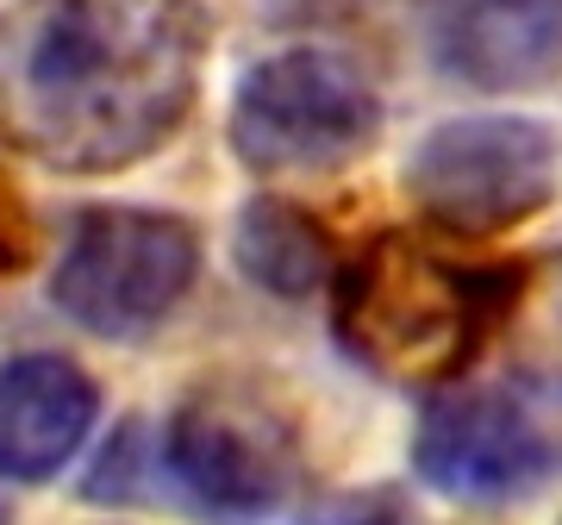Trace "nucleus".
Segmentation results:
<instances>
[{
    "instance_id": "f8f14e48",
    "label": "nucleus",
    "mask_w": 562,
    "mask_h": 525,
    "mask_svg": "<svg viewBox=\"0 0 562 525\" xmlns=\"http://www.w3.org/2000/svg\"><path fill=\"white\" fill-rule=\"evenodd\" d=\"M301 525H419L401 488H344L301 513Z\"/></svg>"
},
{
    "instance_id": "0eeeda50",
    "label": "nucleus",
    "mask_w": 562,
    "mask_h": 525,
    "mask_svg": "<svg viewBox=\"0 0 562 525\" xmlns=\"http://www.w3.org/2000/svg\"><path fill=\"white\" fill-rule=\"evenodd\" d=\"M413 476L457 506L531 501L557 476V445L506 388L438 382L413 420Z\"/></svg>"
},
{
    "instance_id": "9b49d317",
    "label": "nucleus",
    "mask_w": 562,
    "mask_h": 525,
    "mask_svg": "<svg viewBox=\"0 0 562 525\" xmlns=\"http://www.w3.org/2000/svg\"><path fill=\"white\" fill-rule=\"evenodd\" d=\"M501 338L513 382L562 406V250H543L531 269H519L513 301L501 313Z\"/></svg>"
},
{
    "instance_id": "4468645a",
    "label": "nucleus",
    "mask_w": 562,
    "mask_h": 525,
    "mask_svg": "<svg viewBox=\"0 0 562 525\" xmlns=\"http://www.w3.org/2000/svg\"><path fill=\"white\" fill-rule=\"evenodd\" d=\"M0 525H7V513H0Z\"/></svg>"
},
{
    "instance_id": "1a4fd4ad",
    "label": "nucleus",
    "mask_w": 562,
    "mask_h": 525,
    "mask_svg": "<svg viewBox=\"0 0 562 525\" xmlns=\"http://www.w3.org/2000/svg\"><path fill=\"white\" fill-rule=\"evenodd\" d=\"M101 420V382L63 357V350H25L0 364V482H57L81 457Z\"/></svg>"
},
{
    "instance_id": "ddd939ff",
    "label": "nucleus",
    "mask_w": 562,
    "mask_h": 525,
    "mask_svg": "<svg viewBox=\"0 0 562 525\" xmlns=\"http://www.w3.org/2000/svg\"><path fill=\"white\" fill-rule=\"evenodd\" d=\"M25 250H32V244H25L20 213H7V206H0V276H13V269L25 262Z\"/></svg>"
},
{
    "instance_id": "7ed1b4c3",
    "label": "nucleus",
    "mask_w": 562,
    "mask_h": 525,
    "mask_svg": "<svg viewBox=\"0 0 562 525\" xmlns=\"http://www.w3.org/2000/svg\"><path fill=\"white\" fill-rule=\"evenodd\" d=\"M387 107L375 76L331 44H288L238 76L225 138L257 182H313L382 144Z\"/></svg>"
},
{
    "instance_id": "f257e3e1",
    "label": "nucleus",
    "mask_w": 562,
    "mask_h": 525,
    "mask_svg": "<svg viewBox=\"0 0 562 525\" xmlns=\"http://www.w3.org/2000/svg\"><path fill=\"white\" fill-rule=\"evenodd\" d=\"M213 57L201 0H0V138L50 176H120L176 138Z\"/></svg>"
},
{
    "instance_id": "9d476101",
    "label": "nucleus",
    "mask_w": 562,
    "mask_h": 525,
    "mask_svg": "<svg viewBox=\"0 0 562 525\" xmlns=\"http://www.w3.org/2000/svg\"><path fill=\"white\" fill-rule=\"evenodd\" d=\"M232 262L244 282L276 301H313L331 282L338 250L325 238V225L288 194H250L232 220Z\"/></svg>"
},
{
    "instance_id": "f03ea898",
    "label": "nucleus",
    "mask_w": 562,
    "mask_h": 525,
    "mask_svg": "<svg viewBox=\"0 0 562 525\" xmlns=\"http://www.w3.org/2000/svg\"><path fill=\"white\" fill-rule=\"evenodd\" d=\"M513 269H469L413 232H375L331 269V332L382 382H457L462 364L501 332Z\"/></svg>"
},
{
    "instance_id": "6e6552de",
    "label": "nucleus",
    "mask_w": 562,
    "mask_h": 525,
    "mask_svg": "<svg viewBox=\"0 0 562 525\" xmlns=\"http://www.w3.org/2000/svg\"><path fill=\"white\" fill-rule=\"evenodd\" d=\"M413 20L462 88L519 94L562 76V0H413Z\"/></svg>"
},
{
    "instance_id": "423d86ee",
    "label": "nucleus",
    "mask_w": 562,
    "mask_h": 525,
    "mask_svg": "<svg viewBox=\"0 0 562 525\" xmlns=\"http://www.w3.org/2000/svg\"><path fill=\"white\" fill-rule=\"evenodd\" d=\"M406 201L450 238H494L557 201V132L531 113H457L406 150Z\"/></svg>"
},
{
    "instance_id": "39448f33",
    "label": "nucleus",
    "mask_w": 562,
    "mask_h": 525,
    "mask_svg": "<svg viewBox=\"0 0 562 525\" xmlns=\"http://www.w3.org/2000/svg\"><path fill=\"white\" fill-rule=\"evenodd\" d=\"M157 463L206 525H269L301 494V432L244 382L188 388L162 420Z\"/></svg>"
},
{
    "instance_id": "20e7f679",
    "label": "nucleus",
    "mask_w": 562,
    "mask_h": 525,
    "mask_svg": "<svg viewBox=\"0 0 562 525\" xmlns=\"http://www.w3.org/2000/svg\"><path fill=\"white\" fill-rule=\"evenodd\" d=\"M201 282V232L169 206H81L50 269V306L106 344H138Z\"/></svg>"
}]
</instances>
